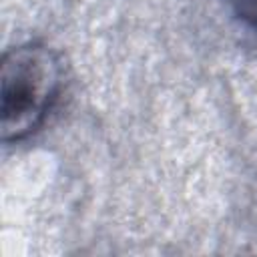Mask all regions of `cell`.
<instances>
[{
    "label": "cell",
    "mask_w": 257,
    "mask_h": 257,
    "mask_svg": "<svg viewBox=\"0 0 257 257\" xmlns=\"http://www.w3.org/2000/svg\"><path fill=\"white\" fill-rule=\"evenodd\" d=\"M60 82V60L50 46L26 42L6 50L0 72L2 141H20L38 128L58 96Z\"/></svg>",
    "instance_id": "6da1fadb"
},
{
    "label": "cell",
    "mask_w": 257,
    "mask_h": 257,
    "mask_svg": "<svg viewBox=\"0 0 257 257\" xmlns=\"http://www.w3.org/2000/svg\"><path fill=\"white\" fill-rule=\"evenodd\" d=\"M229 4L245 24L257 30V0H229Z\"/></svg>",
    "instance_id": "7a4b0ae2"
}]
</instances>
